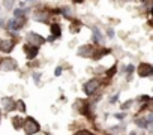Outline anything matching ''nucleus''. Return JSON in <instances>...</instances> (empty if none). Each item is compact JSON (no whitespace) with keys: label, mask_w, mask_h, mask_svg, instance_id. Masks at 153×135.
<instances>
[{"label":"nucleus","mask_w":153,"mask_h":135,"mask_svg":"<svg viewBox=\"0 0 153 135\" xmlns=\"http://www.w3.org/2000/svg\"><path fill=\"white\" fill-rule=\"evenodd\" d=\"M47 42V39L45 38H42L41 35H38V33H33V32H30L29 35H27V44L29 45H33V47H41L42 44H45Z\"/></svg>","instance_id":"4"},{"label":"nucleus","mask_w":153,"mask_h":135,"mask_svg":"<svg viewBox=\"0 0 153 135\" xmlns=\"http://www.w3.org/2000/svg\"><path fill=\"white\" fill-rule=\"evenodd\" d=\"M54 75H56V77L62 75V66H57L56 69H54Z\"/></svg>","instance_id":"27"},{"label":"nucleus","mask_w":153,"mask_h":135,"mask_svg":"<svg viewBox=\"0 0 153 135\" xmlns=\"http://www.w3.org/2000/svg\"><path fill=\"white\" fill-rule=\"evenodd\" d=\"M0 119H2V113H0Z\"/></svg>","instance_id":"38"},{"label":"nucleus","mask_w":153,"mask_h":135,"mask_svg":"<svg viewBox=\"0 0 153 135\" xmlns=\"http://www.w3.org/2000/svg\"><path fill=\"white\" fill-rule=\"evenodd\" d=\"M23 128H24L26 135H35V134H38V132L41 131L39 123H38L35 119H32V117H27V119H26V122H24Z\"/></svg>","instance_id":"1"},{"label":"nucleus","mask_w":153,"mask_h":135,"mask_svg":"<svg viewBox=\"0 0 153 135\" xmlns=\"http://www.w3.org/2000/svg\"><path fill=\"white\" fill-rule=\"evenodd\" d=\"M17 108H18L20 111H26V105H24V102H23V101H18V102H17Z\"/></svg>","instance_id":"24"},{"label":"nucleus","mask_w":153,"mask_h":135,"mask_svg":"<svg viewBox=\"0 0 153 135\" xmlns=\"http://www.w3.org/2000/svg\"><path fill=\"white\" fill-rule=\"evenodd\" d=\"M2 105H3V110L5 111H12L17 107V104H15V101L12 98H3L2 99Z\"/></svg>","instance_id":"12"},{"label":"nucleus","mask_w":153,"mask_h":135,"mask_svg":"<svg viewBox=\"0 0 153 135\" xmlns=\"http://www.w3.org/2000/svg\"><path fill=\"white\" fill-rule=\"evenodd\" d=\"M74 2H75V3H81V2H83V0H74Z\"/></svg>","instance_id":"32"},{"label":"nucleus","mask_w":153,"mask_h":135,"mask_svg":"<svg viewBox=\"0 0 153 135\" xmlns=\"http://www.w3.org/2000/svg\"><path fill=\"white\" fill-rule=\"evenodd\" d=\"M150 102H152V104H153V99H150Z\"/></svg>","instance_id":"37"},{"label":"nucleus","mask_w":153,"mask_h":135,"mask_svg":"<svg viewBox=\"0 0 153 135\" xmlns=\"http://www.w3.org/2000/svg\"><path fill=\"white\" fill-rule=\"evenodd\" d=\"M14 126H15V129H20L21 128V119L20 117H15L14 119Z\"/></svg>","instance_id":"23"},{"label":"nucleus","mask_w":153,"mask_h":135,"mask_svg":"<svg viewBox=\"0 0 153 135\" xmlns=\"http://www.w3.org/2000/svg\"><path fill=\"white\" fill-rule=\"evenodd\" d=\"M92 35H93V42L95 44H101L104 41V35H102V32L98 27H93L92 29Z\"/></svg>","instance_id":"14"},{"label":"nucleus","mask_w":153,"mask_h":135,"mask_svg":"<svg viewBox=\"0 0 153 135\" xmlns=\"http://www.w3.org/2000/svg\"><path fill=\"white\" fill-rule=\"evenodd\" d=\"M62 36V27L59 26V24H51V36L47 39L48 42H53V41H56L57 38H60Z\"/></svg>","instance_id":"8"},{"label":"nucleus","mask_w":153,"mask_h":135,"mask_svg":"<svg viewBox=\"0 0 153 135\" xmlns=\"http://www.w3.org/2000/svg\"><path fill=\"white\" fill-rule=\"evenodd\" d=\"M24 14H26V9H15L14 11L15 18H24Z\"/></svg>","instance_id":"18"},{"label":"nucleus","mask_w":153,"mask_h":135,"mask_svg":"<svg viewBox=\"0 0 153 135\" xmlns=\"http://www.w3.org/2000/svg\"><path fill=\"white\" fill-rule=\"evenodd\" d=\"M152 15H153V6H152Z\"/></svg>","instance_id":"36"},{"label":"nucleus","mask_w":153,"mask_h":135,"mask_svg":"<svg viewBox=\"0 0 153 135\" xmlns=\"http://www.w3.org/2000/svg\"><path fill=\"white\" fill-rule=\"evenodd\" d=\"M131 105H132V101H126V102L122 105V110H128V108H131Z\"/></svg>","instance_id":"25"},{"label":"nucleus","mask_w":153,"mask_h":135,"mask_svg":"<svg viewBox=\"0 0 153 135\" xmlns=\"http://www.w3.org/2000/svg\"><path fill=\"white\" fill-rule=\"evenodd\" d=\"M48 15H47V12L45 11H36L35 14H33V20H36V21H41V23H47L48 20Z\"/></svg>","instance_id":"15"},{"label":"nucleus","mask_w":153,"mask_h":135,"mask_svg":"<svg viewBox=\"0 0 153 135\" xmlns=\"http://www.w3.org/2000/svg\"><path fill=\"white\" fill-rule=\"evenodd\" d=\"M111 51L108 50V48H101V50H93V54H92V59L93 60H99V59H102L105 54H110Z\"/></svg>","instance_id":"13"},{"label":"nucleus","mask_w":153,"mask_h":135,"mask_svg":"<svg viewBox=\"0 0 153 135\" xmlns=\"http://www.w3.org/2000/svg\"><path fill=\"white\" fill-rule=\"evenodd\" d=\"M60 11H62V14H63L66 18H69V17L72 15V9H69V8H66V6H65V8H62Z\"/></svg>","instance_id":"19"},{"label":"nucleus","mask_w":153,"mask_h":135,"mask_svg":"<svg viewBox=\"0 0 153 135\" xmlns=\"http://www.w3.org/2000/svg\"><path fill=\"white\" fill-rule=\"evenodd\" d=\"M125 116H126L125 113H119V114H116V119H119V120H123V119H125Z\"/></svg>","instance_id":"30"},{"label":"nucleus","mask_w":153,"mask_h":135,"mask_svg":"<svg viewBox=\"0 0 153 135\" xmlns=\"http://www.w3.org/2000/svg\"><path fill=\"white\" fill-rule=\"evenodd\" d=\"M80 29H81V21H78V20H72V21L69 23V30H71L72 33H78Z\"/></svg>","instance_id":"16"},{"label":"nucleus","mask_w":153,"mask_h":135,"mask_svg":"<svg viewBox=\"0 0 153 135\" xmlns=\"http://www.w3.org/2000/svg\"><path fill=\"white\" fill-rule=\"evenodd\" d=\"M119 96H120V93H119V92H117V93H116L114 96H111V99H110V104H114V102H116V101L119 99Z\"/></svg>","instance_id":"26"},{"label":"nucleus","mask_w":153,"mask_h":135,"mask_svg":"<svg viewBox=\"0 0 153 135\" xmlns=\"http://www.w3.org/2000/svg\"><path fill=\"white\" fill-rule=\"evenodd\" d=\"M116 71H117V65H114V66L111 68L110 71H107V72H105V75H107L108 78H111V77H113V75L116 74Z\"/></svg>","instance_id":"20"},{"label":"nucleus","mask_w":153,"mask_h":135,"mask_svg":"<svg viewBox=\"0 0 153 135\" xmlns=\"http://www.w3.org/2000/svg\"><path fill=\"white\" fill-rule=\"evenodd\" d=\"M14 41L12 39H5V41H0V51H3V53H9L12 51L14 48Z\"/></svg>","instance_id":"10"},{"label":"nucleus","mask_w":153,"mask_h":135,"mask_svg":"<svg viewBox=\"0 0 153 135\" xmlns=\"http://www.w3.org/2000/svg\"><path fill=\"white\" fill-rule=\"evenodd\" d=\"M0 69L2 71H14V69H17V62L14 59H3L0 62Z\"/></svg>","instance_id":"6"},{"label":"nucleus","mask_w":153,"mask_h":135,"mask_svg":"<svg viewBox=\"0 0 153 135\" xmlns=\"http://www.w3.org/2000/svg\"><path fill=\"white\" fill-rule=\"evenodd\" d=\"M0 27H3V20H0Z\"/></svg>","instance_id":"33"},{"label":"nucleus","mask_w":153,"mask_h":135,"mask_svg":"<svg viewBox=\"0 0 153 135\" xmlns=\"http://www.w3.org/2000/svg\"><path fill=\"white\" fill-rule=\"evenodd\" d=\"M129 135H137V134H135V132H131V134H129Z\"/></svg>","instance_id":"35"},{"label":"nucleus","mask_w":153,"mask_h":135,"mask_svg":"<svg viewBox=\"0 0 153 135\" xmlns=\"http://www.w3.org/2000/svg\"><path fill=\"white\" fill-rule=\"evenodd\" d=\"M24 51H26V56H27V59H35V57L38 56V51H39V48H38V47H33V45H29V44H26V45H24Z\"/></svg>","instance_id":"11"},{"label":"nucleus","mask_w":153,"mask_h":135,"mask_svg":"<svg viewBox=\"0 0 153 135\" xmlns=\"http://www.w3.org/2000/svg\"><path fill=\"white\" fill-rule=\"evenodd\" d=\"M125 71H126V74H129V78H131V74H132V72L135 71V66L129 63V65H128V66L125 68Z\"/></svg>","instance_id":"21"},{"label":"nucleus","mask_w":153,"mask_h":135,"mask_svg":"<svg viewBox=\"0 0 153 135\" xmlns=\"http://www.w3.org/2000/svg\"><path fill=\"white\" fill-rule=\"evenodd\" d=\"M76 104H78V110H80V113L81 114H84V116H87L89 119H92V113H90V108H92V104L89 102V101H76Z\"/></svg>","instance_id":"5"},{"label":"nucleus","mask_w":153,"mask_h":135,"mask_svg":"<svg viewBox=\"0 0 153 135\" xmlns=\"http://www.w3.org/2000/svg\"><path fill=\"white\" fill-rule=\"evenodd\" d=\"M76 54H78L80 57H92V54H93V47H92V45H83V47L78 48Z\"/></svg>","instance_id":"9"},{"label":"nucleus","mask_w":153,"mask_h":135,"mask_svg":"<svg viewBox=\"0 0 153 135\" xmlns=\"http://www.w3.org/2000/svg\"><path fill=\"white\" fill-rule=\"evenodd\" d=\"M5 3L8 8H12V3H14V0H5Z\"/></svg>","instance_id":"31"},{"label":"nucleus","mask_w":153,"mask_h":135,"mask_svg":"<svg viewBox=\"0 0 153 135\" xmlns=\"http://www.w3.org/2000/svg\"><path fill=\"white\" fill-rule=\"evenodd\" d=\"M23 24H24V18H12V20H9V23H8V29H9L11 32H15V30L21 29Z\"/></svg>","instance_id":"7"},{"label":"nucleus","mask_w":153,"mask_h":135,"mask_svg":"<svg viewBox=\"0 0 153 135\" xmlns=\"http://www.w3.org/2000/svg\"><path fill=\"white\" fill-rule=\"evenodd\" d=\"M107 35H108V38H114V30L113 29H108L107 30Z\"/></svg>","instance_id":"28"},{"label":"nucleus","mask_w":153,"mask_h":135,"mask_svg":"<svg viewBox=\"0 0 153 135\" xmlns=\"http://www.w3.org/2000/svg\"><path fill=\"white\" fill-rule=\"evenodd\" d=\"M137 72L141 78H147V77H152L153 75V65L150 63H141L138 68H137Z\"/></svg>","instance_id":"3"},{"label":"nucleus","mask_w":153,"mask_h":135,"mask_svg":"<svg viewBox=\"0 0 153 135\" xmlns=\"http://www.w3.org/2000/svg\"><path fill=\"white\" fill-rule=\"evenodd\" d=\"M33 78H35V81H36V83H39V78H41V74H39V72H35V74H33Z\"/></svg>","instance_id":"29"},{"label":"nucleus","mask_w":153,"mask_h":135,"mask_svg":"<svg viewBox=\"0 0 153 135\" xmlns=\"http://www.w3.org/2000/svg\"><path fill=\"white\" fill-rule=\"evenodd\" d=\"M99 87H101V80L99 78H92L84 84V92H86L87 96H92Z\"/></svg>","instance_id":"2"},{"label":"nucleus","mask_w":153,"mask_h":135,"mask_svg":"<svg viewBox=\"0 0 153 135\" xmlns=\"http://www.w3.org/2000/svg\"><path fill=\"white\" fill-rule=\"evenodd\" d=\"M26 2H27V3H32V2H35V0H26Z\"/></svg>","instance_id":"34"},{"label":"nucleus","mask_w":153,"mask_h":135,"mask_svg":"<svg viewBox=\"0 0 153 135\" xmlns=\"http://www.w3.org/2000/svg\"><path fill=\"white\" fill-rule=\"evenodd\" d=\"M75 135H95L93 132H90V131H87V129H81V131H78Z\"/></svg>","instance_id":"22"},{"label":"nucleus","mask_w":153,"mask_h":135,"mask_svg":"<svg viewBox=\"0 0 153 135\" xmlns=\"http://www.w3.org/2000/svg\"><path fill=\"white\" fill-rule=\"evenodd\" d=\"M135 125H137L138 128H143V129H146V128H149V123H147V119H135Z\"/></svg>","instance_id":"17"}]
</instances>
